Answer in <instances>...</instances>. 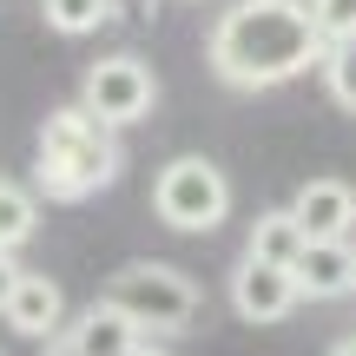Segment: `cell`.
Wrapping results in <instances>:
<instances>
[{"mask_svg":"<svg viewBox=\"0 0 356 356\" xmlns=\"http://www.w3.org/2000/svg\"><path fill=\"white\" fill-rule=\"evenodd\" d=\"M310 244L304 218L291 211V204H270V211L251 218V244H244V257H264V264H297V251Z\"/></svg>","mask_w":356,"mask_h":356,"instance_id":"8fae6325","label":"cell"},{"mask_svg":"<svg viewBox=\"0 0 356 356\" xmlns=\"http://www.w3.org/2000/svg\"><path fill=\"white\" fill-rule=\"evenodd\" d=\"M310 26L323 47H350L356 40V0H310Z\"/></svg>","mask_w":356,"mask_h":356,"instance_id":"5bb4252c","label":"cell"},{"mask_svg":"<svg viewBox=\"0 0 356 356\" xmlns=\"http://www.w3.org/2000/svg\"><path fill=\"white\" fill-rule=\"evenodd\" d=\"M119 165H126V159H119V126H106L86 106L47 113V126H40V165H33V185L47 191V198L79 204V198L113 185Z\"/></svg>","mask_w":356,"mask_h":356,"instance_id":"7a4b0ae2","label":"cell"},{"mask_svg":"<svg viewBox=\"0 0 356 356\" xmlns=\"http://www.w3.org/2000/svg\"><path fill=\"white\" fill-rule=\"evenodd\" d=\"M291 211L304 218L310 238H343L350 244V231H356V191L343 185V178H304L297 198H291Z\"/></svg>","mask_w":356,"mask_h":356,"instance_id":"ba28073f","label":"cell"},{"mask_svg":"<svg viewBox=\"0 0 356 356\" xmlns=\"http://www.w3.org/2000/svg\"><path fill=\"white\" fill-rule=\"evenodd\" d=\"M330 356H356V337H343V343H330Z\"/></svg>","mask_w":356,"mask_h":356,"instance_id":"ac0fdd59","label":"cell"},{"mask_svg":"<svg viewBox=\"0 0 356 356\" xmlns=\"http://www.w3.org/2000/svg\"><path fill=\"white\" fill-rule=\"evenodd\" d=\"M106 304H119L139 330L172 337V330H191V317H198V284L178 264H126L106 284Z\"/></svg>","mask_w":356,"mask_h":356,"instance_id":"3957f363","label":"cell"},{"mask_svg":"<svg viewBox=\"0 0 356 356\" xmlns=\"http://www.w3.org/2000/svg\"><path fill=\"white\" fill-rule=\"evenodd\" d=\"M66 337H73L86 356H132V350L145 343V330H139V323H132L119 304H106V297H99V304H92V310H86V317H79Z\"/></svg>","mask_w":356,"mask_h":356,"instance_id":"30bf717a","label":"cell"},{"mask_svg":"<svg viewBox=\"0 0 356 356\" xmlns=\"http://www.w3.org/2000/svg\"><path fill=\"white\" fill-rule=\"evenodd\" d=\"M310 60H323V40L304 0H244L225 7V20L211 26V73L238 92L284 86L310 73Z\"/></svg>","mask_w":356,"mask_h":356,"instance_id":"6da1fadb","label":"cell"},{"mask_svg":"<svg viewBox=\"0 0 356 356\" xmlns=\"http://www.w3.org/2000/svg\"><path fill=\"white\" fill-rule=\"evenodd\" d=\"M132 356H172V350H159V343H139V350H132Z\"/></svg>","mask_w":356,"mask_h":356,"instance_id":"d6986e66","label":"cell"},{"mask_svg":"<svg viewBox=\"0 0 356 356\" xmlns=\"http://www.w3.org/2000/svg\"><path fill=\"white\" fill-rule=\"evenodd\" d=\"M26 284V270L13 264V251H0V317H7V304H13V291Z\"/></svg>","mask_w":356,"mask_h":356,"instance_id":"2e32d148","label":"cell"},{"mask_svg":"<svg viewBox=\"0 0 356 356\" xmlns=\"http://www.w3.org/2000/svg\"><path fill=\"white\" fill-rule=\"evenodd\" d=\"M40 13H47L53 33L79 40V33H99V26L119 20V0H40Z\"/></svg>","mask_w":356,"mask_h":356,"instance_id":"7c38bea8","label":"cell"},{"mask_svg":"<svg viewBox=\"0 0 356 356\" xmlns=\"http://www.w3.org/2000/svg\"><path fill=\"white\" fill-rule=\"evenodd\" d=\"M297 304H304V291H297L291 264H264V257H244V264L231 270V310H238L244 323H284Z\"/></svg>","mask_w":356,"mask_h":356,"instance_id":"8992f818","label":"cell"},{"mask_svg":"<svg viewBox=\"0 0 356 356\" xmlns=\"http://www.w3.org/2000/svg\"><path fill=\"white\" fill-rule=\"evenodd\" d=\"M291 277H297V291L304 297H350L356 291V244L343 238H310L304 251H297V264H291Z\"/></svg>","mask_w":356,"mask_h":356,"instance_id":"52a82bcc","label":"cell"},{"mask_svg":"<svg viewBox=\"0 0 356 356\" xmlns=\"http://www.w3.org/2000/svg\"><path fill=\"white\" fill-rule=\"evenodd\" d=\"M323 86H330V99L356 113V40L350 47H323Z\"/></svg>","mask_w":356,"mask_h":356,"instance_id":"9a60e30c","label":"cell"},{"mask_svg":"<svg viewBox=\"0 0 356 356\" xmlns=\"http://www.w3.org/2000/svg\"><path fill=\"white\" fill-rule=\"evenodd\" d=\"M152 99H159V79H152V66H145L139 53H106V60H92L86 79H79V106L99 113L106 126H139V119L152 113Z\"/></svg>","mask_w":356,"mask_h":356,"instance_id":"5b68a950","label":"cell"},{"mask_svg":"<svg viewBox=\"0 0 356 356\" xmlns=\"http://www.w3.org/2000/svg\"><path fill=\"white\" fill-rule=\"evenodd\" d=\"M40 356H86V350H79V343H73V337H53V343H47V350H40Z\"/></svg>","mask_w":356,"mask_h":356,"instance_id":"e0dca14e","label":"cell"},{"mask_svg":"<svg viewBox=\"0 0 356 356\" xmlns=\"http://www.w3.org/2000/svg\"><path fill=\"white\" fill-rule=\"evenodd\" d=\"M33 231H40V198L13 178H0V251H20Z\"/></svg>","mask_w":356,"mask_h":356,"instance_id":"4fadbf2b","label":"cell"},{"mask_svg":"<svg viewBox=\"0 0 356 356\" xmlns=\"http://www.w3.org/2000/svg\"><path fill=\"white\" fill-rule=\"evenodd\" d=\"M152 211L172 231H218L231 211V178L211 159H172L152 185Z\"/></svg>","mask_w":356,"mask_h":356,"instance_id":"277c9868","label":"cell"},{"mask_svg":"<svg viewBox=\"0 0 356 356\" xmlns=\"http://www.w3.org/2000/svg\"><path fill=\"white\" fill-rule=\"evenodd\" d=\"M7 323L20 337H33V343H53L60 323H66V291L53 277H40V270H26V284L13 291V304H7Z\"/></svg>","mask_w":356,"mask_h":356,"instance_id":"9c48e42d","label":"cell"}]
</instances>
